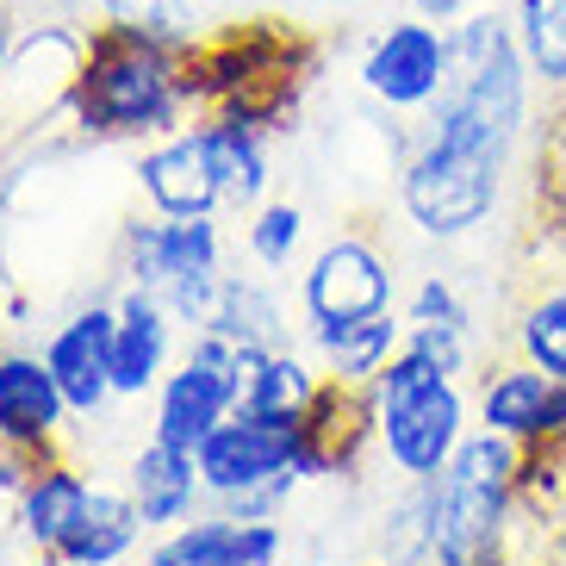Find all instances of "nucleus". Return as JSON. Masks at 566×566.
Here are the masks:
<instances>
[{
	"label": "nucleus",
	"mask_w": 566,
	"mask_h": 566,
	"mask_svg": "<svg viewBox=\"0 0 566 566\" xmlns=\"http://www.w3.org/2000/svg\"><path fill=\"white\" fill-rule=\"evenodd\" d=\"M137 193H144L150 212H163V218H206V212L224 206L218 175H212V163H206L193 132H168L137 156Z\"/></svg>",
	"instance_id": "16"
},
{
	"label": "nucleus",
	"mask_w": 566,
	"mask_h": 566,
	"mask_svg": "<svg viewBox=\"0 0 566 566\" xmlns=\"http://www.w3.org/2000/svg\"><path fill=\"white\" fill-rule=\"evenodd\" d=\"M380 560L430 566V480H399V499L380 516Z\"/></svg>",
	"instance_id": "25"
},
{
	"label": "nucleus",
	"mask_w": 566,
	"mask_h": 566,
	"mask_svg": "<svg viewBox=\"0 0 566 566\" xmlns=\"http://www.w3.org/2000/svg\"><path fill=\"white\" fill-rule=\"evenodd\" d=\"M535 75L523 63V44L511 32V13L480 7L461 25H449V82L423 113V137L454 156L511 168L530 132Z\"/></svg>",
	"instance_id": "1"
},
{
	"label": "nucleus",
	"mask_w": 566,
	"mask_h": 566,
	"mask_svg": "<svg viewBox=\"0 0 566 566\" xmlns=\"http://www.w3.org/2000/svg\"><path fill=\"white\" fill-rule=\"evenodd\" d=\"M32 566H69V560H63V554H38Z\"/></svg>",
	"instance_id": "32"
},
{
	"label": "nucleus",
	"mask_w": 566,
	"mask_h": 566,
	"mask_svg": "<svg viewBox=\"0 0 566 566\" xmlns=\"http://www.w3.org/2000/svg\"><path fill=\"white\" fill-rule=\"evenodd\" d=\"M101 13H106L113 32L163 44V51L187 56L200 44V13H193V0H101Z\"/></svg>",
	"instance_id": "23"
},
{
	"label": "nucleus",
	"mask_w": 566,
	"mask_h": 566,
	"mask_svg": "<svg viewBox=\"0 0 566 566\" xmlns=\"http://www.w3.org/2000/svg\"><path fill=\"white\" fill-rule=\"evenodd\" d=\"M317 392H324V367H312L293 343H286V349L262 355V367H255L243 405H250V411H312Z\"/></svg>",
	"instance_id": "24"
},
{
	"label": "nucleus",
	"mask_w": 566,
	"mask_h": 566,
	"mask_svg": "<svg viewBox=\"0 0 566 566\" xmlns=\"http://www.w3.org/2000/svg\"><path fill=\"white\" fill-rule=\"evenodd\" d=\"M511 32L535 87L566 101V0H511Z\"/></svg>",
	"instance_id": "22"
},
{
	"label": "nucleus",
	"mask_w": 566,
	"mask_h": 566,
	"mask_svg": "<svg viewBox=\"0 0 566 566\" xmlns=\"http://www.w3.org/2000/svg\"><path fill=\"white\" fill-rule=\"evenodd\" d=\"M405 349H417L430 367H442L449 380H467V367H473V331H405Z\"/></svg>",
	"instance_id": "29"
},
{
	"label": "nucleus",
	"mask_w": 566,
	"mask_h": 566,
	"mask_svg": "<svg viewBox=\"0 0 566 566\" xmlns=\"http://www.w3.org/2000/svg\"><path fill=\"white\" fill-rule=\"evenodd\" d=\"M300 312L312 331L392 312V262L367 237H331L300 274Z\"/></svg>",
	"instance_id": "8"
},
{
	"label": "nucleus",
	"mask_w": 566,
	"mask_h": 566,
	"mask_svg": "<svg viewBox=\"0 0 566 566\" xmlns=\"http://www.w3.org/2000/svg\"><path fill=\"white\" fill-rule=\"evenodd\" d=\"M193 274H224V231L218 212L206 218H132L125 224V286H163L193 281Z\"/></svg>",
	"instance_id": "10"
},
{
	"label": "nucleus",
	"mask_w": 566,
	"mask_h": 566,
	"mask_svg": "<svg viewBox=\"0 0 566 566\" xmlns=\"http://www.w3.org/2000/svg\"><path fill=\"white\" fill-rule=\"evenodd\" d=\"M523 449L492 430H467L454 461L430 480V566H504Z\"/></svg>",
	"instance_id": "3"
},
{
	"label": "nucleus",
	"mask_w": 566,
	"mask_h": 566,
	"mask_svg": "<svg viewBox=\"0 0 566 566\" xmlns=\"http://www.w3.org/2000/svg\"><path fill=\"white\" fill-rule=\"evenodd\" d=\"M175 331L181 317L156 300L150 286H125L113 300V392L150 399L163 374L175 367Z\"/></svg>",
	"instance_id": "14"
},
{
	"label": "nucleus",
	"mask_w": 566,
	"mask_h": 566,
	"mask_svg": "<svg viewBox=\"0 0 566 566\" xmlns=\"http://www.w3.org/2000/svg\"><path fill=\"white\" fill-rule=\"evenodd\" d=\"M305 436H312L305 411H250V405H237L200 449H193L206 499L231 504V499H250V492L274 485L281 473H300Z\"/></svg>",
	"instance_id": "6"
},
{
	"label": "nucleus",
	"mask_w": 566,
	"mask_h": 566,
	"mask_svg": "<svg viewBox=\"0 0 566 566\" xmlns=\"http://www.w3.org/2000/svg\"><path fill=\"white\" fill-rule=\"evenodd\" d=\"M193 137H200L206 163H212V175H218L224 206L255 212V206L268 200V137H262V118L243 113V106H224V113H212L206 125H193Z\"/></svg>",
	"instance_id": "17"
},
{
	"label": "nucleus",
	"mask_w": 566,
	"mask_h": 566,
	"mask_svg": "<svg viewBox=\"0 0 566 566\" xmlns=\"http://www.w3.org/2000/svg\"><path fill=\"white\" fill-rule=\"evenodd\" d=\"M361 566H392V560H361Z\"/></svg>",
	"instance_id": "33"
},
{
	"label": "nucleus",
	"mask_w": 566,
	"mask_h": 566,
	"mask_svg": "<svg viewBox=\"0 0 566 566\" xmlns=\"http://www.w3.org/2000/svg\"><path fill=\"white\" fill-rule=\"evenodd\" d=\"M405 13L430 19V25H461L467 13H480V0H405Z\"/></svg>",
	"instance_id": "30"
},
{
	"label": "nucleus",
	"mask_w": 566,
	"mask_h": 566,
	"mask_svg": "<svg viewBox=\"0 0 566 566\" xmlns=\"http://www.w3.org/2000/svg\"><path fill=\"white\" fill-rule=\"evenodd\" d=\"M125 492H132V504H137V516H144L150 535L181 530L187 516H200L206 504H212L206 499V480H200V461L187 449H175V442H163V436H150V442L132 454Z\"/></svg>",
	"instance_id": "15"
},
{
	"label": "nucleus",
	"mask_w": 566,
	"mask_h": 566,
	"mask_svg": "<svg viewBox=\"0 0 566 566\" xmlns=\"http://www.w3.org/2000/svg\"><path fill=\"white\" fill-rule=\"evenodd\" d=\"M516 355L535 361L542 374H554V380H566V281L523 305V317H516Z\"/></svg>",
	"instance_id": "26"
},
{
	"label": "nucleus",
	"mask_w": 566,
	"mask_h": 566,
	"mask_svg": "<svg viewBox=\"0 0 566 566\" xmlns=\"http://www.w3.org/2000/svg\"><path fill=\"white\" fill-rule=\"evenodd\" d=\"M480 430L504 436L516 449H548L566 436V380L542 374L535 361H504L480 380V399H473Z\"/></svg>",
	"instance_id": "9"
},
{
	"label": "nucleus",
	"mask_w": 566,
	"mask_h": 566,
	"mask_svg": "<svg viewBox=\"0 0 566 566\" xmlns=\"http://www.w3.org/2000/svg\"><path fill=\"white\" fill-rule=\"evenodd\" d=\"M206 331L231 336V343H250V349H286L281 300H274L262 281H250V274H224V293H218Z\"/></svg>",
	"instance_id": "21"
},
{
	"label": "nucleus",
	"mask_w": 566,
	"mask_h": 566,
	"mask_svg": "<svg viewBox=\"0 0 566 566\" xmlns=\"http://www.w3.org/2000/svg\"><path fill=\"white\" fill-rule=\"evenodd\" d=\"M281 554H286L281 516L237 523L224 511H200V516H187L181 530L150 535L137 560L144 566H281Z\"/></svg>",
	"instance_id": "11"
},
{
	"label": "nucleus",
	"mask_w": 566,
	"mask_h": 566,
	"mask_svg": "<svg viewBox=\"0 0 566 566\" xmlns=\"http://www.w3.org/2000/svg\"><path fill=\"white\" fill-rule=\"evenodd\" d=\"M405 331H473V305L449 274H423L405 300Z\"/></svg>",
	"instance_id": "28"
},
{
	"label": "nucleus",
	"mask_w": 566,
	"mask_h": 566,
	"mask_svg": "<svg viewBox=\"0 0 566 566\" xmlns=\"http://www.w3.org/2000/svg\"><path fill=\"white\" fill-rule=\"evenodd\" d=\"M305 243V212L293 200H262L243 224V250H250L255 268H293Z\"/></svg>",
	"instance_id": "27"
},
{
	"label": "nucleus",
	"mask_w": 566,
	"mask_h": 566,
	"mask_svg": "<svg viewBox=\"0 0 566 566\" xmlns=\"http://www.w3.org/2000/svg\"><path fill=\"white\" fill-rule=\"evenodd\" d=\"M200 101L193 87V56L125 38L113 25H101L94 38H82V63L69 75V118L87 137H168L187 132L181 118Z\"/></svg>",
	"instance_id": "2"
},
{
	"label": "nucleus",
	"mask_w": 566,
	"mask_h": 566,
	"mask_svg": "<svg viewBox=\"0 0 566 566\" xmlns=\"http://www.w3.org/2000/svg\"><path fill=\"white\" fill-rule=\"evenodd\" d=\"M7 63H13V32H7V13H0V82H7Z\"/></svg>",
	"instance_id": "31"
},
{
	"label": "nucleus",
	"mask_w": 566,
	"mask_h": 566,
	"mask_svg": "<svg viewBox=\"0 0 566 566\" xmlns=\"http://www.w3.org/2000/svg\"><path fill=\"white\" fill-rule=\"evenodd\" d=\"M150 542V530H144V516H137L132 492H113V485H94V504H87L82 530L69 535L63 560L69 566H125L137 548Z\"/></svg>",
	"instance_id": "20"
},
{
	"label": "nucleus",
	"mask_w": 566,
	"mask_h": 566,
	"mask_svg": "<svg viewBox=\"0 0 566 566\" xmlns=\"http://www.w3.org/2000/svg\"><path fill=\"white\" fill-rule=\"evenodd\" d=\"M504 175L511 168L473 163V156H454L430 137H417V150L399 163V206L423 237L436 243H461L499 212L504 200Z\"/></svg>",
	"instance_id": "5"
},
{
	"label": "nucleus",
	"mask_w": 566,
	"mask_h": 566,
	"mask_svg": "<svg viewBox=\"0 0 566 566\" xmlns=\"http://www.w3.org/2000/svg\"><path fill=\"white\" fill-rule=\"evenodd\" d=\"M75 423L51 361L25 349H0V442L38 461H56V436Z\"/></svg>",
	"instance_id": "12"
},
{
	"label": "nucleus",
	"mask_w": 566,
	"mask_h": 566,
	"mask_svg": "<svg viewBox=\"0 0 566 566\" xmlns=\"http://www.w3.org/2000/svg\"><path fill=\"white\" fill-rule=\"evenodd\" d=\"M374 442L399 480H436L467 442V392L417 349H399L367 386Z\"/></svg>",
	"instance_id": "4"
},
{
	"label": "nucleus",
	"mask_w": 566,
	"mask_h": 566,
	"mask_svg": "<svg viewBox=\"0 0 566 566\" xmlns=\"http://www.w3.org/2000/svg\"><path fill=\"white\" fill-rule=\"evenodd\" d=\"M44 361H51L75 423H94V417L118 399L113 392V305H82V312H69L51 331V343H44Z\"/></svg>",
	"instance_id": "13"
},
{
	"label": "nucleus",
	"mask_w": 566,
	"mask_h": 566,
	"mask_svg": "<svg viewBox=\"0 0 566 566\" xmlns=\"http://www.w3.org/2000/svg\"><path fill=\"white\" fill-rule=\"evenodd\" d=\"M87 504H94V480H87L75 461H38L32 480L19 485L13 516H19V535L32 542L38 554H56L69 535L82 530Z\"/></svg>",
	"instance_id": "18"
},
{
	"label": "nucleus",
	"mask_w": 566,
	"mask_h": 566,
	"mask_svg": "<svg viewBox=\"0 0 566 566\" xmlns=\"http://www.w3.org/2000/svg\"><path fill=\"white\" fill-rule=\"evenodd\" d=\"M312 349L324 380L374 386V374L405 349V312H380V317H361V324H324V331H312Z\"/></svg>",
	"instance_id": "19"
},
{
	"label": "nucleus",
	"mask_w": 566,
	"mask_h": 566,
	"mask_svg": "<svg viewBox=\"0 0 566 566\" xmlns=\"http://www.w3.org/2000/svg\"><path fill=\"white\" fill-rule=\"evenodd\" d=\"M442 82H449V25H430V19L405 13L367 38L361 87L386 113H430Z\"/></svg>",
	"instance_id": "7"
}]
</instances>
